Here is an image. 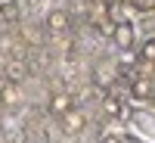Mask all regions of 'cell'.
I'll return each instance as SVG.
<instances>
[{
    "label": "cell",
    "mask_w": 155,
    "mask_h": 143,
    "mask_svg": "<svg viewBox=\"0 0 155 143\" xmlns=\"http://www.w3.org/2000/svg\"><path fill=\"white\" fill-rule=\"evenodd\" d=\"M102 106H106V112L115 115V118H121V115H124V106H121L115 97H106V100H102Z\"/></svg>",
    "instance_id": "9"
},
{
    "label": "cell",
    "mask_w": 155,
    "mask_h": 143,
    "mask_svg": "<svg viewBox=\"0 0 155 143\" xmlns=\"http://www.w3.org/2000/svg\"><path fill=\"white\" fill-rule=\"evenodd\" d=\"M130 6H127L124 3V0H115V3L109 6V22H115V25H118V22H130Z\"/></svg>",
    "instance_id": "7"
},
{
    "label": "cell",
    "mask_w": 155,
    "mask_h": 143,
    "mask_svg": "<svg viewBox=\"0 0 155 143\" xmlns=\"http://www.w3.org/2000/svg\"><path fill=\"white\" fill-rule=\"evenodd\" d=\"M71 106H74L71 94H53V97H50V115H56V118H62Z\"/></svg>",
    "instance_id": "4"
},
{
    "label": "cell",
    "mask_w": 155,
    "mask_h": 143,
    "mask_svg": "<svg viewBox=\"0 0 155 143\" xmlns=\"http://www.w3.org/2000/svg\"><path fill=\"white\" fill-rule=\"evenodd\" d=\"M47 28L53 31V34H65V31H68V12L53 9V12L47 16Z\"/></svg>",
    "instance_id": "5"
},
{
    "label": "cell",
    "mask_w": 155,
    "mask_h": 143,
    "mask_svg": "<svg viewBox=\"0 0 155 143\" xmlns=\"http://www.w3.org/2000/svg\"><path fill=\"white\" fill-rule=\"evenodd\" d=\"M134 62H137V56L130 53V50H124L121 53V66H134Z\"/></svg>",
    "instance_id": "12"
},
{
    "label": "cell",
    "mask_w": 155,
    "mask_h": 143,
    "mask_svg": "<svg viewBox=\"0 0 155 143\" xmlns=\"http://www.w3.org/2000/svg\"><path fill=\"white\" fill-rule=\"evenodd\" d=\"M0 143H3V140H0Z\"/></svg>",
    "instance_id": "14"
},
{
    "label": "cell",
    "mask_w": 155,
    "mask_h": 143,
    "mask_svg": "<svg viewBox=\"0 0 155 143\" xmlns=\"http://www.w3.org/2000/svg\"><path fill=\"white\" fill-rule=\"evenodd\" d=\"M152 100H155V90H152Z\"/></svg>",
    "instance_id": "13"
},
{
    "label": "cell",
    "mask_w": 155,
    "mask_h": 143,
    "mask_svg": "<svg viewBox=\"0 0 155 143\" xmlns=\"http://www.w3.org/2000/svg\"><path fill=\"white\" fill-rule=\"evenodd\" d=\"M6 78H9V81L12 84H19L22 81V78H28V66H25V62L22 59H6Z\"/></svg>",
    "instance_id": "6"
},
{
    "label": "cell",
    "mask_w": 155,
    "mask_h": 143,
    "mask_svg": "<svg viewBox=\"0 0 155 143\" xmlns=\"http://www.w3.org/2000/svg\"><path fill=\"white\" fill-rule=\"evenodd\" d=\"M152 90H155V81H152L149 75L130 78V97L134 100H152Z\"/></svg>",
    "instance_id": "2"
},
{
    "label": "cell",
    "mask_w": 155,
    "mask_h": 143,
    "mask_svg": "<svg viewBox=\"0 0 155 143\" xmlns=\"http://www.w3.org/2000/svg\"><path fill=\"white\" fill-rule=\"evenodd\" d=\"M93 78H96V84H112L115 75H112L109 66H96V69H93Z\"/></svg>",
    "instance_id": "10"
},
{
    "label": "cell",
    "mask_w": 155,
    "mask_h": 143,
    "mask_svg": "<svg viewBox=\"0 0 155 143\" xmlns=\"http://www.w3.org/2000/svg\"><path fill=\"white\" fill-rule=\"evenodd\" d=\"M112 41L118 50H130L134 41H137V31H134V25L130 22H118L115 25V31H112Z\"/></svg>",
    "instance_id": "1"
},
{
    "label": "cell",
    "mask_w": 155,
    "mask_h": 143,
    "mask_svg": "<svg viewBox=\"0 0 155 143\" xmlns=\"http://www.w3.org/2000/svg\"><path fill=\"white\" fill-rule=\"evenodd\" d=\"M84 124H87V118L81 112H74V109H68L65 115H62V131H65V134H81Z\"/></svg>",
    "instance_id": "3"
},
{
    "label": "cell",
    "mask_w": 155,
    "mask_h": 143,
    "mask_svg": "<svg viewBox=\"0 0 155 143\" xmlns=\"http://www.w3.org/2000/svg\"><path fill=\"white\" fill-rule=\"evenodd\" d=\"M0 100H3L6 103V106H16V103H19V87L16 84H3V90H0Z\"/></svg>",
    "instance_id": "8"
},
{
    "label": "cell",
    "mask_w": 155,
    "mask_h": 143,
    "mask_svg": "<svg viewBox=\"0 0 155 143\" xmlns=\"http://www.w3.org/2000/svg\"><path fill=\"white\" fill-rule=\"evenodd\" d=\"M140 56H143L146 62H152V59H155V41H146V44H143V53H140Z\"/></svg>",
    "instance_id": "11"
}]
</instances>
